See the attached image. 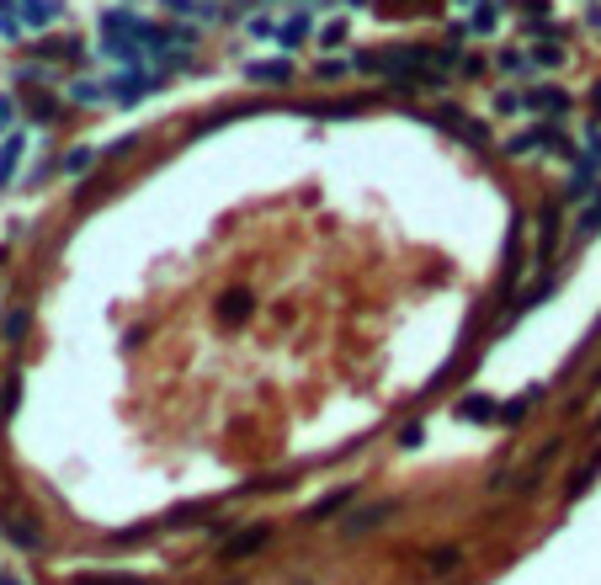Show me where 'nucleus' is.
Instances as JSON below:
<instances>
[{"instance_id":"f257e3e1","label":"nucleus","mask_w":601,"mask_h":585,"mask_svg":"<svg viewBox=\"0 0 601 585\" xmlns=\"http://www.w3.org/2000/svg\"><path fill=\"white\" fill-rule=\"evenodd\" d=\"M394 511H399V501H373V506H357V511H352V517L341 522V533H346V538H362V533H378V527H384V522H389Z\"/></svg>"},{"instance_id":"f03ea898","label":"nucleus","mask_w":601,"mask_h":585,"mask_svg":"<svg viewBox=\"0 0 601 585\" xmlns=\"http://www.w3.org/2000/svg\"><path fill=\"white\" fill-rule=\"evenodd\" d=\"M272 543V527H250V533H234L229 543H224V559L234 565V559H250V554H261Z\"/></svg>"},{"instance_id":"7ed1b4c3","label":"nucleus","mask_w":601,"mask_h":585,"mask_svg":"<svg viewBox=\"0 0 601 585\" xmlns=\"http://www.w3.org/2000/svg\"><path fill=\"white\" fill-rule=\"evenodd\" d=\"M597 474H601V447L591 453V458H586V469H581V474L570 479V501H581V495H586V490L597 485Z\"/></svg>"},{"instance_id":"20e7f679","label":"nucleus","mask_w":601,"mask_h":585,"mask_svg":"<svg viewBox=\"0 0 601 585\" xmlns=\"http://www.w3.org/2000/svg\"><path fill=\"white\" fill-rule=\"evenodd\" d=\"M549 144H554V128H533V133H517L506 149L511 154H527V149H549Z\"/></svg>"},{"instance_id":"39448f33","label":"nucleus","mask_w":601,"mask_h":585,"mask_svg":"<svg viewBox=\"0 0 601 585\" xmlns=\"http://www.w3.org/2000/svg\"><path fill=\"white\" fill-rule=\"evenodd\" d=\"M352 495H357V490H352V485H346V490H336V495H325V501H320V506H309V522H325V517H336V511H341V506H346V501H352Z\"/></svg>"},{"instance_id":"423d86ee","label":"nucleus","mask_w":601,"mask_h":585,"mask_svg":"<svg viewBox=\"0 0 601 585\" xmlns=\"http://www.w3.org/2000/svg\"><path fill=\"white\" fill-rule=\"evenodd\" d=\"M554 240H559V208H543V234H538V250H543V261H549Z\"/></svg>"},{"instance_id":"0eeeda50","label":"nucleus","mask_w":601,"mask_h":585,"mask_svg":"<svg viewBox=\"0 0 601 585\" xmlns=\"http://www.w3.org/2000/svg\"><path fill=\"white\" fill-rule=\"evenodd\" d=\"M245 309H250V293H229V298L218 304V314H224L229 325H240V320H245Z\"/></svg>"},{"instance_id":"6e6552de","label":"nucleus","mask_w":601,"mask_h":585,"mask_svg":"<svg viewBox=\"0 0 601 585\" xmlns=\"http://www.w3.org/2000/svg\"><path fill=\"white\" fill-rule=\"evenodd\" d=\"M11 543H21V549H37V543H43V533H37L27 517H16V522H11Z\"/></svg>"},{"instance_id":"1a4fd4ad","label":"nucleus","mask_w":601,"mask_h":585,"mask_svg":"<svg viewBox=\"0 0 601 585\" xmlns=\"http://www.w3.org/2000/svg\"><path fill=\"white\" fill-rule=\"evenodd\" d=\"M538 399H543V389H527V394H522L517 405H506V410H495V415H506V421H522V415H527V410H533Z\"/></svg>"},{"instance_id":"9d476101","label":"nucleus","mask_w":601,"mask_h":585,"mask_svg":"<svg viewBox=\"0 0 601 585\" xmlns=\"http://www.w3.org/2000/svg\"><path fill=\"white\" fill-rule=\"evenodd\" d=\"M426 565H431V575H447V570H458V565H463V554H458V549H437Z\"/></svg>"},{"instance_id":"9b49d317","label":"nucleus","mask_w":601,"mask_h":585,"mask_svg":"<svg viewBox=\"0 0 601 585\" xmlns=\"http://www.w3.org/2000/svg\"><path fill=\"white\" fill-rule=\"evenodd\" d=\"M565 101H570L565 91H538V96H533V107H538V112H565Z\"/></svg>"},{"instance_id":"f8f14e48","label":"nucleus","mask_w":601,"mask_h":585,"mask_svg":"<svg viewBox=\"0 0 601 585\" xmlns=\"http://www.w3.org/2000/svg\"><path fill=\"white\" fill-rule=\"evenodd\" d=\"M463 415H469V421H485V415H495V399H485V394H469Z\"/></svg>"},{"instance_id":"ddd939ff","label":"nucleus","mask_w":601,"mask_h":585,"mask_svg":"<svg viewBox=\"0 0 601 585\" xmlns=\"http://www.w3.org/2000/svg\"><path fill=\"white\" fill-rule=\"evenodd\" d=\"M16 154H21V138H5V149H0V186H5V176H11V165H16Z\"/></svg>"},{"instance_id":"4468645a","label":"nucleus","mask_w":601,"mask_h":585,"mask_svg":"<svg viewBox=\"0 0 601 585\" xmlns=\"http://www.w3.org/2000/svg\"><path fill=\"white\" fill-rule=\"evenodd\" d=\"M250 75L256 80H288V64L277 59V64H250Z\"/></svg>"},{"instance_id":"2eb2a0df","label":"nucleus","mask_w":601,"mask_h":585,"mask_svg":"<svg viewBox=\"0 0 601 585\" xmlns=\"http://www.w3.org/2000/svg\"><path fill=\"white\" fill-rule=\"evenodd\" d=\"M27 336V309H11V320H5V341H21Z\"/></svg>"},{"instance_id":"dca6fc26","label":"nucleus","mask_w":601,"mask_h":585,"mask_svg":"<svg viewBox=\"0 0 601 585\" xmlns=\"http://www.w3.org/2000/svg\"><path fill=\"white\" fill-rule=\"evenodd\" d=\"M575 229H581V234H597V229H601V197H597V208H591V213H586Z\"/></svg>"},{"instance_id":"f3484780","label":"nucleus","mask_w":601,"mask_h":585,"mask_svg":"<svg viewBox=\"0 0 601 585\" xmlns=\"http://www.w3.org/2000/svg\"><path fill=\"white\" fill-rule=\"evenodd\" d=\"M69 96H75V101H96V96H101V91H96V85H85V80H80V85H69Z\"/></svg>"},{"instance_id":"a211bd4d","label":"nucleus","mask_w":601,"mask_h":585,"mask_svg":"<svg viewBox=\"0 0 601 585\" xmlns=\"http://www.w3.org/2000/svg\"><path fill=\"white\" fill-rule=\"evenodd\" d=\"M517 107H522V96H511V91L495 96V112H517Z\"/></svg>"},{"instance_id":"6ab92c4d","label":"nucleus","mask_w":601,"mask_h":585,"mask_svg":"<svg viewBox=\"0 0 601 585\" xmlns=\"http://www.w3.org/2000/svg\"><path fill=\"white\" fill-rule=\"evenodd\" d=\"M170 11H192V16H208V5H197V0H165Z\"/></svg>"},{"instance_id":"aec40b11","label":"nucleus","mask_w":601,"mask_h":585,"mask_svg":"<svg viewBox=\"0 0 601 585\" xmlns=\"http://www.w3.org/2000/svg\"><path fill=\"white\" fill-rule=\"evenodd\" d=\"M597 107H601V85H597Z\"/></svg>"},{"instance_id":"412c9836","label":"nucleus","mask_w":601,"mask_h":585,"mask_svg":"<svg viewBox=\"0 0 601 585\" xmlns=\"http://www.w3.org/2000/svg\"><path fill=\"white\" fill-rule=\"evenodd\" d=\"M0 585H16V581H0Z\"/></svg>"}]
</instances>
